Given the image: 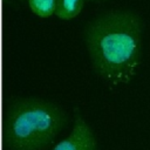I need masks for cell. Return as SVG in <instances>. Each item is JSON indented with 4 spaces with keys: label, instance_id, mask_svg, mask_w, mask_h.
Here are the masks:
<instances>
[{
    "label": "cell",
    "instance_id": "obj_2",
    "mask_svg": "<svg viewBox=\"0 0 150 150\" xmlns=\"http://www.w3.org/2000/svg\"><path fill=\"white\" fill-rule=\"evenodd\" d=\"M66 120L64 111L50 101L18 100L5 117V143L9 150H42L52 143Z\"/></svg>",
    "mask_w": 150,
    "mask_h": 150
},
{
    "label": "cell",
    "instance_id": "obj_3",
    "mask_svg": "<svg viewBox=\"0 0 150 150\" xmlns=\"http://www.w3.org/2000/svg\"><path fill=\"white\" fill-rule=\"evenodd\" d=\"M97 142L91 128L82 117H76L68 137L60 141L52 150H96Z\"/></svg>",
    "mask_w": 150,
    "mask_h": 150
},
{
    "label": "cell",
    "instance_id": "obj_4",
    "mask_svg": "<svg viewBox=\"0 0 150 150\" xmlns=\"http://www.w3.org/2000/svg\"><path fill=\"white\" fill-rule=\"evenodd\" d=\"M84 5V0H56L55 15L61 20H71L76 18Z\"/></svg>",
    "mask_w": 150,
    "mask_h": 150
},
{
    "label": "cell",
    "instance_id": "obj_1",
    "mask_svg": "<svg viewBox=\"0 0 150 150\" xmlns=\"http://www.w3.org/2000/svg\"><path fill=\"white\" fill-rule=\"evenodd\" d=\"M86 42L91 66L107 84H127L141 63L142 20L131 11L105 13L87 28Z\"/></svg>",
    "mask_w": 150,
    "mask_h": 150
},
{
    "label": "cell",
    "instance_id": "obj_5",
    "mask_svg": "<svg viewBox=\"0 0 150 150\" xmlns=\"http://www.w3.org/2000/svg\"><path fill=\"white\" fill-rule=\"evenodd\" d=\"M30 11L39 18H49L55 14L56 0H27Z\"/></svg>",
    "mask_w": 150,
    "mask_h": 150
}]
</instances>
